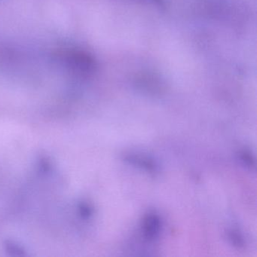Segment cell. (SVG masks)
<instances>
[{"instance_id":"obj_3","label":"cell","mask_w":257,"mask_h":257,"mask_svg":"<svg viewBox=\"0 0 257 257\" xmlns=\"http://www.w3.org/2000/svg\"><path fill=\"white\" fill-rule=\"evenodd\" d=\"M129 160L136 165H140V166L144 167V168H147V169H151L153 168V164L150 162L147 159H142L141 157H136V156H129Z\"/></svg>"},{"instance_id":"obj_2","label":"cell","mask_w":257,"mask_h":257,"mask_svg":"<svg viewBox=\"0 0 257 257\" xmlns=\"http://www.w3.org/2000/svg\"><path fill=\"white\" fill-rule=\"evenodd\" d=\"M144 232L149 238L156 237L160 230V219L155 214H149L144 219Z\"/></svg>"},{"instance_id":"obj_1","label":"cell","mask_w":257,"mask_h":257,"mask_svg":"<svg viewBox=\"0 0 257 257\" xmlns=\"http://www.w3.org/2000/svg\"><path fill=\"white\" fill-rule=\"evenodd\" d=\"M64 62L67 67L82 74H91L97 70L94 57L82 51H70L64 55Z\"/></svg>"},{"instance_id":"obj_4","label":"cell","mask_w":257,"mask_h":257,"mask_svg":"<svg viewBox=\"0 0 257 257\" xmlns=\"http://www.w3.org/2000/svg\"><path fill=\"white\" fill-rule=\"evenodd\" d=\"M141 1L153 4V5L156 6V7H162L164 6L163 0H141Z\"/></svg>"}]
</instances>
